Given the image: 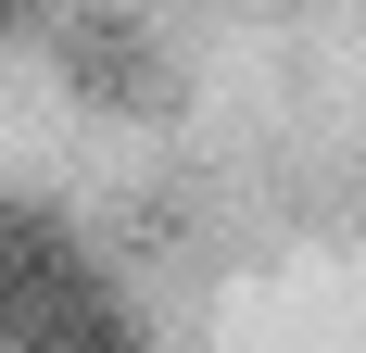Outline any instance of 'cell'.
<instances>
[{
    "label": "cell",
    "instance_id": "1",
    "mask_svg": "<svg viewBox=\"0 0 366 353\" xmlns=\"http://www.w3.org/2000/svg\"><path fill=\"white\" fill-rule=\"evenodd\" d=\"M89 303H114V290L76 252V227L38 214V202H0V353L38 341V328H64V316H89Z\"/></svg>",
    "mask_w": 366,
    "mask_h": 353
},
{
    "label": "cell",
    "instance_id": "2",
    "mask_svg": "<svg viewBox=\"0 0 366 353\" xmlns=\"http://www.w3.org/2000/svg\"><path fill=\"white\" fill-rule=\"evenodd\" d=\"M64 64L89 76L102 101H152V89H164V76L139 64V38H127V26H89V38H76V51H64Z\"/></svg>",
    "mask_w": 366,
    "mask_h": 353
},
{
    "label": "cell",
    "instance_id": "3",
    "mask_svg": "<svg viewBox=\"0 0 366 353\" xmlns=\"http://www.w3.org/2000/svg\"><path fill=\"white\" fill-rule=\"evenodd\" d=\"M13 353H139V328H127V303H89V316L38 328V341H13Z\"/></svg>",
    "mask_w": 366,
    "mask_h": 353
},
{
    "label": "cell",
    "instance_id": "4",
    "mask_svg": "<svg viewBox=\"0 0 366 353\" xmlns=\"http://www.w3.org/2000/svg\"><path fill=\"white\" fill-rule=\"evenodd\" d=\"M26 13H38V0H0V38H13V26H26Z\"/></svg>",
    "mask_w": 366,
    "mask_h": 353
}]
</instances>
